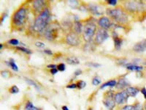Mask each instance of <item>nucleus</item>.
Returning <instances> with one entry per match:
<instances>
[{"label":"nucleus","instance_id":"f257e3e1","mask_svg":"<svg viewBox=\"0 0 146 110\" xmlns=\"http://www.w3.org/2000/svg\"><path fill=\"white\" fill-rule=\"evenodd\" d=\"M50 21V12L48 8H45L40 15L36 16L34 22L33 29L35 32L41 33L45 32L49 25Z\"/></svg>","mask_w":146,"mask_h":110},{"label":"nucleus","instance_id":"f03ea898","mask_svg":"<svg viewBox=\"0 0 146 110\" xmlns=\"http://www.w3.org/2000/svg\"><path fill=\"white\" fill-rule=\"evenodd\" d=\"M27 9L24 7H20L14 12L11 18L12 27L15 29H21L27 21Z\"/></svg>","mask_w":146,"mask_h":110},{"label":"nucleus","instance_id":"7ed1b4c3","mask_svg":"<svg viewBox=\"0 0 146 110\" xmlns=\"http://www.w3.org/2000/svg\"><path fill=\"white\" fill-rule=\"evenodd\" d=\"M107 14L118 24L123 25L128 22V15L126 12L121 7L109 8L107 10Z\"/></svg>","mask_w":146,"mask_h":110},{"label":"nucleus","instance_id":"20e7f679","mask_svg":"<svg viewBox=\"0 0 146 110\" xmlns=\"http://www.w3.org/2000/svg\"><path fill=\"white\" fill-rule=\"evenodd\" d=\"M97 27L96 25L93 22H88L86 23L83 27V37L87 43H91L93 41L94 38L96 35Z\"/></svg>","mask_w":146,"mask_h":110},{"label":"nucleus","instance_id":"39448f33","mask_svg":"<svg viewBox=\"0 0 146 110\" xmlns=\"http://www.w3.org/2000/svg\"><path fill=\"white\" fill-rule=\"evenodd\" d=\"M125 8L131 13H143L146 10V3L141 1H129L125 3Z\"/></svg>","mask_w":146,"mask_h":110},{"label":"nucleus","instance_id":"423d86ee","mask_svg":"<svg viewBox=\"0 0 146 110\" xmlns=\"http://www.w3.org/2000/svg\"><path fill=\"white\" fill-rule=\"evenodd\" d=\"M115 93V92L110 90L105 92L103 95V105L105 106V108L108 109V110H114V109L116 107V103L114 100Z\"/></svg>","mask_w":146,"mask_h":110},{"label":"nucleus","instance_id":"0eeeda50","mask_svg":"<svg viewBox=\"0 0 146 110\" xmlns=\"http://www.w3.org/2000/svg\"><path fill=\"white\" fill-rule=\"evenodd\" d=\"M129 99V96L125 90L116 92L115 93L114 100L117 106L126 105Z\"/></svg>","mask_w":146,"mask_h":110},{"label":"nucleus","instance_id":"6e6552de","mask_svg":"<svg viewBox=\"0 0 146 110\" xmlns=\"http://www.w3.org/2000/svg\"><path fill=\"white\" fill-rule=\"evenodd\" d=\"M108 38H109V35L107 30L102 28L97 29L94 37V44L96 45H101Z\"/></svg>","mask_w":146,"mask_h":110},{"label":"nucleus","instance_id":"1a4fd4ad","mask_svg":"<svg viewBox=\"0 0 146 110\" xmlns=\"http://www.w3.org/2000/svg\"><path fill=\"white\" fill-rule=\"evenodd\" d=\"M65 42L68 45L72 46H77L80 44V40L79 38L78 34L75 32H70L68 35H66L65 37Z\"/></svg>","mask_w":146,"mask_h":110},{"label":"nucleus","instance_id":"9d476101","mask_svg":"<svg viewBox=\"0 0 146 110\" xmlns=\"http://www.w3.org/2000/svg\"><path fill=\"white\" fill-rule=\"evenodd\" d=\"M45 2L42 0H36L32 2V9L35 13L38 15L43 11L46 7L45 6Z\"/></svg>","mask_w":146,"mask_h":110},{"label":"nucleus","instance_id":"9b49d317","mask_svg":"<svg viewBox=\"0 0 146 110\" xmlns=\"http://www.w3.org/2000/svg\"><path fill=\"white\" fill-rule=\"evenodd\" d=\"M58 35V30L54 27H48L44 32V36L48 40H54Z\"/></svg>","mask_w":146,"mask_h":110},{"label":"nucleus","instance_id":"f8f14e48","mask_svg":"<svg viewBox=\"0 0 146 110\" xmlns=\"http://www.w3.org/2000/svg\"><path fill=\"white\" fill-rule=\"evenodd\" d=\"M98 25L100 26V28L104 29L105 30H108L110 27L113 26V23H112L111 21L110 20V18L106 16H102L98 20Z\"/></svg>","mask_w":146,"mask_h":110},{"label":"nucleus","instance_id":"ddd939ff","mask_svg":"<svg viewBox=\"0 0 146 110\" xmlns=\"http://www.w3.org/2000/svg\"><path fill=\"white\" fill-rule=\"evenodd\" d=\"M133 51L137 53H142L146 51V38L143 39L141 41L137 42L134 45L132 48Z\"/></svg>","mask_w":146,"mask_h":110},{"label":"nucleus","instance_id":"4468645a","mask_svg":"<svg viewBox=\"0 0 146 110\" xmlns=\"http://www.w3.org/2000/svg\"><path fill=\"white\" fill-rule=\"evenodd\" d=\"M129 86H131L129 82L126 78H119L118 82H117V85L115 87H116L118 90H120V91H121V90H126V89L127 88V87H129Z\"/></svg>","mask_w":146,"mask_h":110},{"label":"nucleus","instance_id":"2eb2a0df","mask_svg":"<svg viewBox=\"0 0 146 110\" xmlns=\"http://www.w3.org/2000/svg\"><path fill=\"white\" fill-rule=\"evenodd\" d=\"M125 90L126 91L129 96L131 97V98H135L140 93V89L137 87H135V86H129Z\"/></svg>","mask_w":146,"mask_h":110},{"label":"nucleus","instance_id":"dca6fc26","mask_svg":"<svg viewBox=\"0 0 146 110\" xmlns=\"http://www.w3.org/2000/svg\"><path fill=\"white\" fill-rule=\"evenodd\" d=\"M124 66L126 67L128 70L137 72V73H141L143 70V69H144L143 68V66H142V65H135V64L129 63V62H128L127 64H126Z\"/></svg>","mask_w":146,"mask_h":110},{"label":"nucleus","instance_id":"f3484780","mask_svg":"<svg viewBox=\"0 0 146 110\" xmlns=\"http://www.w3.org/2000/svg\"><path fill=\"white\" fill-rule=\"evenodd\" d=\"M88 10L91 12V13H92L94 15H100L101 13L99 11V7L96 5L94 4H89L88 7Z\"/></svg>","mask_w":146,"mask_h":110},{"label":"nucleus","instance_id":"a211bd4d","mask_svg":"<svg viewBox=\"0 0 146 110\" xmlns=\"http://www.w3.org/2000/svg\"><path fill=\"white\" fill-rule=\"evenodd\" d=\"M73 30H74V32L78 35L80 34L83 31V24L80 23L79 21H75L73 24Z\"/></svg>","mask_w":146,"mask_h":110},{"label":"nucleus","instance_id":"6ab92c4d","mask_svg":"<svg viewBox=\"0 0 146 110\" xmlns=\"http://www.w3.org/2000/svg\"><path fill=\"white\" fill-rule=\"evenodd\" d=\"M117 85V81L115 80V79H113V80H110L108 81V82L103 83L102 85L100 86V90H102V89L105 88V87H111V88H113V87H115Z\"/></svg>","mask_w":146,"mask_h":110},{"label":"nucleus","instance_id":"aec40b11","mask_svg":"<svg viewBox=\"0 0 146 110\" xmlns=\"http://www.w3.org/2000/svg\"><path fill=\"white\" fill-rule=\"evenodd\" d=\"M113 41H114L115 48L116 50H120L122 44H123V40L119 38L118 35H113Z\"/></svg>","mask_w":146,"mask_h":110},{"label":"nucleus","instance_id":"412c9836","mask_svg":"<svg viewBox=\"0 0 146 110\" xmlns=\"http://www.w3.org/2000/svg\"><path fill=\"white\" fill-rule=\"evenodd\" d=\"M23 110H41V109L35 107L31 101L27 100V102L25 103L24 107H23Z\"/></svg>","mask_w":146,"mask_h":110},{"label":"nucleus","instance_id":"4be33fe9","mask_svg":"<svg viewBox=\"0 0 146 110\" xmlns=\"http://www.w3.org/2000/svg\"><path fill=\"white\" fill-rule=\"evenodd\" d=\"M66 62L69 65H76L80 63V60L76 57H69L66 59Z\"/></svg>","mask_w":146,"mask_h":110},{"label":"nucleus","instance_id":"5701e85b","mask_svg":"<svg viewBox=\"0 0 146 110\" xmlns=\"http://www.w3.org/2000/svg\"><path fill=\"white\" fill-rule=\"evenodd\" d=\"M24 80L26 81V82H27L28 85H29L30 86H32L33 87H35L36 90H40V87L38 86L37 83H36L35 81L32 80V79H30V78H26V77L24 78Z\"/></svg>","mask_w":146,"mask_h":110},{"label":"nucleus","instance_id":"b1692460","mask_svg":"<svg viewBox=\"0 0 146 110\" xmlns=\"http://www.w3.org/2000/svg\"><path fill=\"white\" fill-rule=\"evenodd\" d=\"M7 63L8 64V66H10L14 71H18V66H17L16 63L15 62V61H14L13 59H10L8 62H7Z\"/></svg>","mask_w":146,"mask_h":110},{"label":"nucleus","instance_id":"393cba45","mask_svg":"<svg viewBox=\"0 0 146 110\" xmlns=\"http://www.w3.org/2000/svg\"><path fill=\"white\" fill-rule=\"evenodd\" d=\"M134 108H135V110H144V107H143V103H140V102L136 101L132 104Z\"/></svg>","mask_w":146,"mask_h":110},{"label":"nucleus","instance_id":"a878e982","mask_svg":"<svg viewBox=\"0 0 146 110\" xmlns=\"http://www.w3.org/2000/svg\"><path fill=\"white\" fill-rule=\"evenodd\" d=\"M9 93L11 94H17L19 93V88L16 85H13L12 87L9 88Z\"/></svg>","mask_w":146,"mask_h":110},{"label":"nucleus","instance_id":"bb28decb","mask_svg":"<svg viewBox=\"0 0 146 110\" xmlns=\"http://www.w3.org/2000/svg\"><path fill=\"white\" fill-rule=\"evenodd\" d=\"M77 86H78V89L79 90H82V89L85 88L86 87V82H84L83 80H79L76 82Z\"/></svg>","mask_w":146,"mask_h":110},{"label":"nucleus","instance_id":"cd10ccee","mask_svg":"<svg viewBox=\"0 0 146 110\" xmlns=\"http://www.w3.org/2000/svg\"><path fill=\"white\" fill-rule=\"evenodd\" d=\"M16 49H17V50L21 51V52H24V53L27 54H32V51L29 50V48H25V47H22V46L16 47Z\"/></svg>","mask_w":146,"mask_h":110},{"label":"nucleus","instance_id":"c85d7f7f","mask_svg":"<svg viewBox=\"0 0 146 110\" xmlns=\"http://www.w3.org/2000/svg\"><path fill=\"white\" fill-rule=\"evenodd\" d=\"M101 83H102L101 79H100L98 76H95L94 78L92 79V85H93L94 86H97V85H100Z\"/></svg>","mask_w":146,"mask_h":110},{"label":"nucleus","instance_id":"c756f323","mask_svg":"<svg viewBox=\"0 0 146 110\" xmlns=\"http://www.w3.org/2000/svg\"><path fill=\"white\" fill-rule=\"evenodd\" d=\"M86 65L87 66L92 67V68H100V67L102 66L101 64L100 63H96V62H88L86 63Z\"/></svg>","mask_w":146,"mask_h":110},{"label":"nucleus","instance_id":"7c9ffc66","mask_svg":"<svg viewBox=\"0 0 146 110\" xmlns=\"http://www.w3.org/2000/svg\"><path fill=\"white\" fill-rule=\"evenodd\" d=\"M116 63L119 65H123L124 66L126 64L128 63V61L126 59H118L116 60Z\"/></svg>","mask_w":146,"mask_h":110},{"label":"nucleus","instance_id":"2f4dec72","mask_svg":"<svg viewBox=\"0 0 146 110\" xmlns=\"http://www.w3.org/2000/svg\"><path fill=\"white\" fill-rule=\"evenodd\" d=\"M120 110H135V108L133 107V105H129V104H126V105L123 106L120 109Z\"/></svg>","mask_w":146,"mask_h":110},{"label":"nucleus","instance_id":"473e14b6","mask_svg":"<svg viewBox=\"0 0 146 110\" xmlns=\"http://www.w3.org/2000/svg\"><path fill=\"white\" fill-rule=\"evenodd\" d=\"M57 69H58V71L63 72L66 70V65L64 63H60L57 65Z\"/></svg>","mask_w":146,"mask_h":110},{"label":"nucleus","instance_id":"72a5a7b5","mask_svg":"<svg viewBox=\"0 0 146 110\" xmlns=\"http://www.w3.org/2000/svg\"><path fill=\"white\" fill-rule=\"evenodd\" d=\"M35 46H36L37 48H44L45 46V44H44V43H42V42H40V41L35 42Z\"/></svg>","mask_w":146,"mask_h":110},{"label":"nucleus","instance_id":"f704fd0d","mask_svg":"<svg viewBox=\"0 0 146 110\" xmlns=\"http://www.w3.org/2000/svg\"><path fill=\"white\" fill-rule=\"evenodd\" d=\"M66 88L70 89V90H73V89H78V86H77L76 83H70L69 85H66Z\"/></svg>","mask_w":146,"mask_h":110},{"label":"nucleus","instance_id":"c9c22d12","mask_svg":"<svg viewBox=\"0 0 146 110\" xmlns=\"http://www.w3.org/2000/svg\"><path fill=\"white\" fill-rule=\"evenodd\" d=\"M8 44L13 46H17L19 44V41L17 39H11L8 41Z\"/></svg>","mask_w":146,"mask_h":110},{"label":"nucleus","instance_id":"e433bc0d","mask_svg":"<svg viewBox=\"0 0 146 110\" xmlns=\"http://www.w3.org/2000/svg\"><path fill=\"white\" fill-rule=\"evenodd\" d=\"M140 93H141V94L143 95L145 100H146V87H141V88H140Z\"/></svg>","mask_w":146,"mask_h":110},{"label":"nucleus","instance_id":"4c0bfd02","mask_svg":"<svg viewBox=\"0 0 146 110\" xmlns=\"http://www.w3.org/2000/svg\"><path fill=\"white\" fill-rule=\"evenodd\" d=\"M107 3L110 5H112V6H115L117 4V0H108V1H107Z\"/></svg>","mask_w":146,"mask_h":110},{"label":"nucleus","instance_id":"58836bf2","mask_svg":"<svg viewBox=\"0 0 146 110\" xmlns=\"http://www.w3.org/2000/svg\"><path fill=\"white\" fill-rule=\"evenodd\" d=\"M141 62H142V59L140 58H136V59H134V60H132L133 64H135V65H139Z\"/></svg>","mask_w":146,"mask_h":110},{"label":"nucleus","instance_id":"ea45409f","mask_svg":"<svg viewBox=\"0 0 146 110\" xmlns=\"http://www.w3.org/2000/svg\"><path fill=\"white\" fill-rule=\"evenodd\" d=\"M82 74V70H80V69H78V70H76L75 71V73H74V75L75 76H80Z\"/></svg>","mask_w":146,"mask_h":110},{"label":"nucleus","instance_id":"a19ab883","mask_svg":"<svg viewBox=\"0 0 146 110\" xmlns=\"http://www.w3.org/2000/svg\"><path fill=\"white\" fill-rule=\"evenodd\" d=\"M1 74H2V76L3 77H5V78H7V76H8V74H9V72L7 71V70H2V73H1Z\"/></svg>","mask_w":146,"mask_h":110},{"label":"nucleus","instance_id":"79ce46f5","mask_svg":"<svg viewBox=\"0 0 146 110\" xmlns=\"http://www.w3.org/2000/svg\"><path fill=\"white\" fill-rule=\"evenodd\" d=\"M47 68H50V70H51V69L53 68H57V65H54V64H50V65H47Z\"/></svg>","mask_w":146,"mask_h":110},{"label":"nucleus","instance_id":"37998d69","mask_svg":"<svg viewBox=\"0 0 146 110\" xmlns=\"http://www.w3.org/2000/svg\"><path fill=\"white\" fill-rule=\"evenodd\" d=\"M58 72V70L57 68H53V69H51V70H50V73H51L52 75H55V74H56Z\"/></svg>","mask_w":146,"mask_h":110},{"label":"nucleus","instance_id":"c03bdc74","mask_svg":"<svg viewBox=\"0 0 146 110\" xmlns=\"http://www.w3.org/2000/svg\"><path fill=\"white\" fill-rule=\"evenodd\" d=\"M44 53L46 54H48V55L53 54V52H52L50 49H45V50H44Z\"/></svg>","mask_w":146,"mask_h":110},{"label":"nucleus","instance_id":"a18cd8bd","mask_svg":"<svg viewBox=\"0 0 146 110\" xmlns=\"http://www.w3.org/2000/svg\"><path fill=\"white\" fill-rule=\"evenodd\" d=\"M7 13H3V16L2 17V21H1V23H3L4 21H5V18H7Z\"/></svg>","mask_w":146,"mask_h":110},{"label":"nucleus","instance_id":"49530a36","mask_svg":"<svg viewBox=\"0 0 146 110\" xmlns=\"http://www.w3.org/2000/svg\"><path fill=\"white\" fill-rule=\"evenodd\" d=\"M62 110H70L69 109L68 107H67V106H63V107H62Z\"/></svg>","mask_w":146,"mask_h":110},{"label":"nucleus","instance_id":"de8ad7c7","mask_svg":"<svg viewBox=\"0 0 146 110\" xmlns=\"http://www.w3.org/2000/svg\"><path fill=\"white\" fill-rule=\"evenodd\" d=\"M143 107H144V110H146V100L143 103Z\"/></svg>","mask_w":146,"mask_h":110},{"label":"nucleus","instance_id":"09e8293b","mask_svg":"<svg viewBox=\"0 0 146 110\" xmlns=\"http://www.w3.org/2000/svg\"><path fill=\"white\" fill-rule=\"evenodd\" d=\"M88 110H94V109L92 108V107H88Z\"/></svg>","mask_w":146,"mask_h":110},{"label":"nucleus","instance_id":"8fccbe9b","mask_svg":"<svg viewBox=\"0 0 146 110\" xmlns=\"http://www.w3.org/2000/svg\"><path fill=\"white\" fill-rule=\"evenodd\" d=\"M0 48H1V49L2 48V44H1V45H0Z\"/></svg>","mask_w":146,"mask_h":110},{"label":"nucleus","instance_id":"3c124183","mask_svg":"<svg viewBox=\"0 0 146 110\" xmlns=\"http://www.w3.org/2000/svg\"><path fill=\"white\" fill-rule=\"evenodd\" d=\"M144 65H145V67H146V61H145V62H144Z\"/></svg>","mask_w":146,"mask_h":110}]
</instances>
